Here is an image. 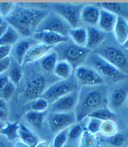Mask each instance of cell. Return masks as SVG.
<instances>
[{
  "mask_svg": "<svg viewBox=\"0 0 128 147\" xmlns=\"http://www.w3.org/2000/svg\"><path fill=\"white\" fill-rule=\"evenodd\" d=\"M49 12L43 9L25 8L15 5L11 14L5 18V22L12 26L20 36H33L39 24Z\"/></svg>",
  "mask_w": 128,
  "mask_h": 147,
  "instance_id": "obj_1",
  "label": "cell"
},
{
  "mask_svg": "<svg viewBox=\"0 0 128 147\" xmlns=\"http://www.w3.org/2000/svg\"><path fill=\"white\" fill-rule=\"evenodd\" d=\"M107 107V87L104 85L99 86H83L79 92L78 102L74 110L77 123L87 118L94 111Z\"/></svg>",
  "mask_w": 128,
  "mask_h": 147,
  "instance_id": "obj_2",
  "label": "cell"
},
{
  "mask_svg": "<svg viewBox=\"0 0 128 147\" xmlns=\"http://www.w3.org/2000/svg\"><path fill=\"white\" fill-rule=\"evenodd\" d=\"M54 50L57 53L59 59L61 58V60L67 61L74 69L82 65L91 53V50L87 47L69 43L68 42L55 46Z\"/></svg>",
  "mask_w": 128,
  "mask_h": 147,
  "instance_id": "obj_3",
  "label": "cell"
},
{
  "mask_svg": "<svg viewBox=\"0 0 128 147\" xmlns=\"http://www.w3.org/2000/svg\"><path fill=\"white\" fill-rule=\"evenodd\" d=\"M89 67L93 68L96 72L99 74L102 78H105L113 82H120L127 78V75L117 69L111 63L103 59L96 53H91L86 60Z\"/></svg>",
  "mask_w": 128,
  "mask_h": 147,
  "instance_id": "obj_4",
  "label": "cell"
},
{
  "mask_svg": "<svg viewBox=\"0 0 128 147\" xmlns=\"http://www.w3.org/2000/svg\"><path fill=\"white\" fill-rule=\"evenodd\" d=\"M77 81L73 78H70L65 80H59L46 89L41 97L45 99L49 104H52L62 96L72 91L77 90Z\"/></svg>",
  "mask_w": 128,
  "mask_h": 147,
  "instance_id": "obj_5",
  "label": "cell"
},
{
  "mask_svg": "<svg viewBox=\"0 0 128 147\" xmlns=\"http://www.w3.org/2000/svg\"><path fill=\"white\" fill-rule=\"evenodd\" d=\"M83 4L81 3H57L52 4L53 12L59 15L64 19L71 28L79 27L81 21V13L83 8Z\"/></svg>",
  "mask_w": 128,
  "mask_h": 147,
  "instance_id": "obj_6",
  "label": "cell"
},
{
  "mask_svg": "<svg viewBox=\"0 0 128 147\" xmlns=\"http://www.w3.org/2000/svg\"><path fill=\"white\" fill-rule=\"evenodd\" d=\"M71 26L68 23L54 12H49L39 24L36 32L49 31L60 36L69 37Z\"/></svg>",
  "mask_w": 128,
  "mask_h": 147,
  "instance_id": "obj_7",
  "label": "cell"
},
{
  "mask_svg": "<svg viewBox=\"0 0 128 147\" xmlns=\"http://www.w3.org/2000/svg\"><path fill=\"white\" fill-rule=\"evenodd\" d=\"M95 53L128 76V57L121 49L113 46H108L99 48Z\"/></svg>",
  "mask_w": 128,
  "mask_h": 147,
  "instance_id": "obj_8",
  "label": "cell"
},
{
  "mask_svg": "<svg viewBox=\"0 0 128 147\" xmlns=\"http://www.w3.org/2000/svg\"><path fill=\"white\" fill-rule=\"evenodd\" d=\"M46 90V80L41 74H33L29 78L20 95L25 101H34L43 95Z\"/></svg>",
  "mask_w": 128,
  "mask_h": 147,
  "instance_id": "obj_9",
  "label": "cell"
},
{
  "mask_svg": "<svg viewBox=\"0 0 128 147\" xmlns=\"http://www.w3.org/2000/svg\"><path fill=\"white\" fill-rule=\"evenodd\" d=\"M76 78L83 86H99L103 85V79L89 66L81 65L76 69Z\"/></svg>",
  "mask_w": 128,
  "mask_h": 147,
  "instance_id": "obj_10",
  "label": "cell"
},
{
  "mask_svg": "<svg viewBox=\"0 0 128 147\" xmlns=\"http://www.w3.org/2000/svg\"><path fill=\"white\" fill-rule=\"evenodd\" d=\"M76 123V117L74 112L51 113L48 116V124L52 132H59Z\"/></svg>",
  "mask_w": 128,
  "mask_h": 147,
  "instance_id": "obj_11",
  "label": "cell"
},
{
  "mask_svg": "<svg viewBox=\"0 0 128 147\" xmlns=\"http://www.w3.org/2000/svg\"><path fill=\"white\" fill-rule=\"evenodd\" d=\"M79 98V91L75 90L62 96L51 104V113H71L74 112Z\"/></svg>",
  "mask_w": 128,
  "mask_h": 147,
  "instance_id": "obj_12",
  "label": "cell"
},
{
  "mask_svg": "<svg viewBox=\"0 0 128 147\" xmlns=\"http://www.w3.org/2000/svg\"><path fill=\"white\" fill-rule=\"evenodd\" d=\"M128 97V86H118L111 92L108 97V107L115 113L124 105Z\"/></svg>",
  "mask_w": 128,
  "mask_h": 147,
  "instance_id": "obj_13",
  "label": "cell"
},
{
  "mask_svg": "<svg viewBox=\"0 0 128 147\" xmlns=\"http://www.w3.org/2000/svg\"><path fill=\"white\" fill-rule=\"evenodd\" d=\"M32 37L36 42H38V43L52 46L54 47L60 43L69 42V37L63 36L59 34L49 32V31L35 32Z\"/></svg>",
  "mask_w": 128,
  "mask_h": 147,
  "instance_id": "obj_14",
  "label": "cell"
},
{
  "mask_svg": "<svg viewBox=\"0 0 128 147\" xmlns=\"http://www.w3.org/2000/svg\"><path fill=\"white\" fill-rule=\"evenodd\" d=\"M53 49H54V47L52 46H48V45H44L42 43L35 44L34 46H32L27 53L25 58L23 59L21 66L27 65V63H33L37 60L43 59L44 56H46Z\"/></svg>",
  "mask_w": 128,
  "mask_h": 147,
  "instance_id": "obj_15",
  "label": "cell"
},
{
  "mask_svg": "<svg viewBox=\"0 0 128 147\" xmlns=\"http://www.w3.org/2000/svg\"><path fill=\"white\" fill-rule=\"evenodd\" d=\"M100 15V9L99 6L93 4L84 5L82 13L81 20H82L88 26H95L99 23Z\"/></svg>",
  "mask_w": 128,
  "mask_h": 147,
  "instance_id": "obj_16",
  "label": "cell"
},
{
  "mask_svg": "<svg viewBox=\"0 0 128 147\" xmlns=\"http://www.w3.org/2000/svg\"><path fill=\"white\" fill-rule=\"evenodd\" d=\"M117 17L118 15L110 11H108L104 9H100L99 20L98 23L99 29L105 33L112 32L114 30Z\"/></svg>",
  "mask_w": 128,
  "mask_h": 147,
  "instance_id": "obj_17",
  "label": "cell"
},
{
  "mask_svg": "<svg viewBox=\"0 0 128 147\" xmlns=\"http://www.w3.org/2000/svg\"><path fill=\"white\" fill-rule=\"evenodd\" d=\"M86 29L87 32V43L86 47L90 50L99 47L102 44L105 38L106 33L101 30L96 26H88Z\"/></svg>",
  "mask_w": 128,
  "mask_h": 147,
  "instance_id": "obj_18",
  "label": "cell"
},
{
  "mask_svg": "<svg viewBox=\"0 0 128 147\" xmlns=\"http://www.w3.org/2000/svg\"><path fill=\"white\" fill-rule=\"evenodd\" d=\"M114 37L121 45H123L128 37V20L124 16H118L114 28Z\"/></svg>",
  "mask_w": 128,
  "mask_h": 147,
  "instance_id": "obj_19",
  "label": "cell"
},
{
  "mask_svg": "<svg viewBox=\"0 0 128 147\" xmlns=\"http://www.w3.org/2000/svg\"><path fill=\"white\" fill-rule=\"evenodd\" d=\"M36 41L31 40V39H25V40H20L14 46V56L16 61L18 62L19 65L21 66L23 59L25 58L27 53L28 50L35 44Z\"/></svg>",
  "mask_w": 128,
  "mask_h": 147,
  "instance_id": "obj_20",
  "label": "cell"
},
{
  "mask_svg": "<svg viewBox=\"0 0 128 147\" xmlns=\"http://www.w3.org/2000/svg\"><path fill=\"white\" fill-rule=\"evenodd\" d=\"M18 135L20 140L30 147H35L39 142L38 138L23 123H19Z\"/></svg>",
  "mask_w": 128,
  "mask_h": 147,
  "instance_id": "obj_21",
  "label": "cell"
},
{
  "mask_svg": "<svg viewBox=\"0 0 128 147\" xmlns=\"http://www.w3.org/2000/svg\"><path fill=\"white\" fill-rule=\"evenodd\" d=\"M69 38H71L74 44L86 47L87 43V32L84 27L71 28L69 33Z\"/></svg>",
  "mask_w": 128,
  "mask_h": 147,
  "instance_id": "obj_22",
  "label": "cell"
},
{
  "mask_svg": "<svg viewBox=\"0 0 128 147\" xmlns=\"http://www.w3.org/2000/svg\"><path fill=\"white\" fill-rule=\"evenodd\" d=\"M20 34L12 26L8 25L5 31L0 37V46H14L20 41Z\"/></svg>",
  "mask_w": 128,
  "mask_h": 147,
  "instance_id": "obj_23",
  "label": "cell"
},
{
  "mask_svg": "<svg viewBox=\"0 0 128 147\" xmlns=\"http://www.w3.org/2000/svg\"><path fill=\"white\" fill-rule=\"evenodd\" d=\"M73 70L74 68L70 63L65 60H60L57 63L54 69V73L57 77L60 78L61 80H65L71 78Z\"/></svg>",
  "mask_w": 128,
  "mask_h": 147,
  "instance_id": "obj_24",
  "label": "cell"
},
{
  "mask_svg": "<svg viewBox=\"0 0 128 147\" xmlns=\"http://www.w3.org/2000/svg\"><path fill=\"white\" fill-rule=\"evenodd\" d=\"M58 62H59V57L57 53L53 49L50 53H48L42 59L41 65L45 71L50 73V72H54V69Z\"/></svg>",
  "mask_w": 128,
  "mask_h": 147,
  "instance_id": "obj_25",
  "label": "cell"
},
{
  "mask_svg": "<svg viewBox=\"0 0 128 147\" xmlns=\"http://www.w3.org/2000/svg\"><path fill=\"white\" fill-rule=\"evenodd\" d=\"M46 116V112H35L29 111L25 114V118L31 125L37 129H41L43 127V121Z\"/></svg>",
  "mask_w": 128,
  "mask_h": 147,
  "instance_id": "obj_26",
  "label": "cell"
},
{
  "mask_svg": "<svg viewBox=\"0 0 128 147\" xmlns=\"http://www.w3.org/2000/svg\"><path fill=\"white\" fill-rule=\"evenodd\" d=\"M18 129H19V123H5L4 127L0 131V134L4 136L7 140H14L19 138L18 135Z\"/></svg>",
  "mask_w": 128,
  "mask_h": 147,
  "instance_id": "obj_27",
  "label": "cell"
},
{
  "mask_svg": "<svg viewBox=\"0 0 128 147\" xmlns=\"http://www.w3.org/2000/svg\"><path fill=\"white\" fill-rule=\"evenodd\" d=\"M87 118H96V119H99L102 122L110 121V120L114 121V119L116 118V114L107 107L100 108V109L94 111Z\"/></svg>",
  "mask_w": 128,
  "mask_h": 147,
  "instance_id": "obj_28",
  "label": "cell"
},
{
  "mask_svg": "<svg viewBox=\"0 0 128 147\" xmlns=\"http://www.w3.org/2000/svg\"><path fill=\"white\" fill-rule=\"evenodd\" d=\"M100 133L103 135L110 138L118 133V125L114 121L112 120L103 122L100 129Z\"/></svg>",
  "mask_w": 128,
  "mask_h": 147,
  "instance_id": "obj_29",
  "label": "cell"
},
{
  "mask_svg": "<svg viewBox=\"0 0 128 147\" xmlns=\"http://www.w3.org/2000/svg\"><path fill=\"white\" fill-rule=\"evenodd\" d=\"M98 140L95 134H93L86 130H84L82 135L81 136L80 147H97Z\"/></svg>",
  "mask_w": 128,
  "mask_h": 147,
  "instance_id": "obj_30",
  "label": "cell"
},
{
  "mask_svg": "<svg viewBox=\"0 0 128 147\" xmlns=\"http://www.w3.org/2000/svg\"><path fill=\"white\" fill-rule=\"evenodd\" d=\"M84 128L80 123H76L73 124L68 129V139L70 140H76L82 135L84 132Z\"/></svg>",
  "mask_w": 128,
  "mask_h": 147,
  "instance_id": "obj_31",
  "label": "cell"
},
{
  "mask_svg": "<svg viewBox=\"0 0 128 147\" xmlns=\"http://www.w3.org/2000/svg\"><path fill=\"white\" fill-rule=\"evenodd\" d=\"M10 81L13 83L14 85H17L20 82L22 76H23V72L21 70V68L20 65H14L11 68L10 73L8 74Z\"/></svg>",
  "mask_w": 128,
  "mask_h": 147,
  "instance_id": "obj_32",
  "label": "cell"
},
{
  "mask_svg": "<svg viewBox=\"0 0 128 147\" xmlns=\"http://www.w3.org/2000/svg\"><path fill=\"white\" fill-rule=\"evenodd\" d=\"M48 107H49V103L45 99H43V97H39L32 101V102L31 104V111L43 113L48 108Z\"/></svg>",
  "mask_w": 128,
  "mask_h": 147,
  "instance_id": "obj_33",
  "label": "cell"
},
{
  "mask_svg": "<svg viewBox=\"0 0 128 147\" xmlns=\"http://www.w3.org/2000/svg\"><path fill=\"white\" fill-rule=\"evenodd\" d=\"M68 140V129L58 132L54 139L53 147H64Z\"/></svg>",
  "mask_w": 128,
  "mask_h": 147,
  "instance_id": "obj_34",
  "label": "cell"
},
{
  "mask_svg": "<svg viewBox=\"0 0 128 147\" xmlns=\"http://www.w3.org/2000/svg\"><path fill=\"white\" fill-rule=\"evenodd\" d=\"M102 121L99 119L93 118H88V122L86 123V130L93 134H96L100 132L101 125H102Z\"/></svg>",
  "mask_w": 128,
  "mask_h": 147,
  "instance_id": "obj_35",
  "label": "cell"
},
{
  "mask_svg": "<svg viewBox=\"0 0 128 147\" xmlns=\"http://www.w3.org/2000/svg\"><path fill=\"white\" fill-rule=\"evenodd\" d=\"M14 91H15V85L10 81L7 84V86L0 92V99L3 100L4 102H8L13 96Z\"/></svg>",
  "mask_w": 128,
  "mask_h": 147,
  "instance_id": "obj_36",
  "label": "cell"
},
{
  "mask_svg": "<svg viewBox=\"0 0 128 147\" xmlns=\"http://www.w3.org/2000/svg\"><path fill=\"white\" fill-rule=\"evenodd\" d=\"M126 141V136L123 134L117 133L114 135L108 138V143L114 147H121Z\"/></svg>",
  "mask_w": 128,
  "mask_h": 147,
  "instance_id": "obj_37",
  "label": "cell"
},
{
  "mask_svg": "<svg viewBox=\"0 0 128 147\" xmlns=\"http://www.w3.org/2000/svg\"><path fill=\"white\" fill-rule=\"evenodd\" d=\"M15 4L12 3H0V16L6 18L11 14Z\"/></svg>",
  "mask_w": 128,
  "mask_h": 147,
  "instance_id": "obj_38",
  "label": "cell"
},
{
  "mask_svg": "<svg viewBox=\"0 0 128 147\" xmlns=\"http://www.w3.org/2000/svg\"><path fill=\"white\" fill-rule=\"evenodd\" d=\"M11 65V59L9 57L0 60V74H3L5 71H7Z\"/></svg>",
  "mask_w": 128,
  "mask_h": 147,
  "instance_id": "obj_39",
  "label": "cell"
},
{
  "mask_svg": "<svg viewBox=\"0 0 128 147\" xmlns=\"http://www.w3.org/2000/svg\"><path fill=\"white\" fill-rule=\"evenodd\" d=\"M8 117V106L6 102L0 99V120L3 121Z\"/></svg>",
  "mask_w": 128,
  "mask_h": 147,
  "instance_id": "obj_40",
  "label": "cell"
},
{
  "mask_svg": "<svg viewBox=\"0 0 128 147\" xmlns=\"http://www.w3.org/2000/svg\"><path fill=\"white\" fill-rule=\"evenodd\" d=\"M11 50H12V47H10V46H0V60L9 57Z\"/></svg>",
  "mask_w": 128,
  "mask_h": 147,
  "instance_id": "obj_41",
  "label": "cell"
},
{
  "mask_svg": "<svg viewBox=\"0 0 128 147\" xmlns=\"http://www.w3.org/2000/svg\"><path fill=\"white\" fill-rule=\"evenodd\" d=\"M9 82H10V79L8 74H0V92L7 86Z\"/></svg>",
  "mask_w": 128,
  "mask_h": 147,
  "instance_id": "obj_42",
  "label": "cell"
},
{
  "mask_svg": "<svg viewBox=\"0 0 128 147\" xmlns=\"http://www.w3.org/2000/svg\"><path fill=\"white\" fill-rule=\"evenodd\" d=\"M35 147H50V144L49 142L43 140V141H39Z\"/></svg>",
  "mask_w": 128,
  "mask_h": 147,
  "instance_id": "obj_43",
  "label": "cell"
},
{
  "mask_svg": "<svg viewBox=\"0 0 128 147\" xmlns=\"http://www.w3.org/2000/svg\"><path fill=\"white\" fill-rule=\"evenodd\" d=\"M0 147H12V146L6 140H0Z\"/></svg>",
  "mask_w": 128,
  "mask_h": 147,
  "instance_id": "obj_44",
  "label": "cell"
},
{
  "mask_svg": "<svg viewBox=\"0 0 128 147\" xmlns=\"http://www.w3.org/2000/svg\"><path fill=\"white\" fill-rule=\"evenodd\" d=\"M14 147H30V146H27L26 143L22 142L21 140H19V141H17V142L14 144Z\"/></svg>",
  "mask_w": 128,
  "mask_h": 147,
  "instance_id": "obj_45",
  "label": "cell"
},
{
  "mask_svg": "<svg viewBox=\"0 0 128 147\" xmlns=\"http://www.w3.org/2000/svg\"><path fill=\"white\" fill-rule=\"evenodd\" d=\"M7 26H8V24L5 22L3 26H0V37L2 36V35L3 34V32L5 31V30H6V28H7Z\"/></svg>",
  "mask_w": 128,
  "mask_h": 147,
  "instance_id": "obj_46",
  "label": "cell"
},
{
  "mask_svg": "<svg viewBox=\"0 0 128 147\" xmlns=\"http://www.w3.org/2000/svg\"><path fill=\"white\" fill-rule=\"evenodd\" d=\"M4 125H5V123H4L3 121H1V120H0V131H1L2 129L4 127Z\"/></svg>",
  "mask_w": 128,
  "mask_h": 147,
  "instance_id": "obj_47",
  "label": "cell"
},
{
  "mask_svg": "<svg viewBox=\"0 0 128 147\" xmlns=\"http://www.w3.org/2000/svg\"><path fill=\"white\" fill-rule=\"evenodd\" d=\"M4 23H5V20H3V18L2 16H0V26H3Z\"/></svg>",
  "mask_w": 128,
  "mask_h": 147,
  "instance_id": "obj_48",
  "label": "cell"
},
{
  "mask_svg": "<svg viewBox=\"0 0 128 147\" xmlns=\"http://www.w3.org/2000/svg\"><path fill=\"white\" fill-rule=\"evenodd\" d=\"M122 47H123L124 48H126V49H128V37L127 39V41H126V42L122 45Z\"/></svg>",
  "mask_w": 128,
  "mask_h": 147,
  "instance_id": "obj_49",
  "label": "cell"
},
{
  "mask_svg": "<svg viewBox=\"0 0 128 147\" xmlns=\"http://www.w3.org/2000/svg\"><path fill=\"white\" fill-rule=\"evenodd\" d=\"M127 103H128V97H127Z\"/></svg>",
  "mask_w": 128,
  "mask_h": 147,
  "instance_id": "obj_50",
  "label": "cell"
}]
</instances>
